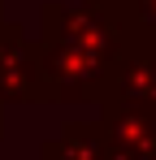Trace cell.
<instances>
[{
	"label": "cell",
	"instance_id": "obj_1",
	"mask_svg": "<svg viewBox=\"0 0 156 160\" xmlns=\"http://www.w3.org/2000/svg\"><path fill=\"white\" fill-rule=\"evenodd\" d=\"M130 26L96 4H44V35H39V65L48 100L70 104H104L113 95V69Z\"/></svg>",
	"mask_w": 156,
	"mask_h": 160
},
{
	"label": "cell",
	"instance_id": "obj_2",
	"mask_svg": "<svg viewBox=\"0 0 156 160\" xmlns=\"http://www.w3.org/2000/svg\"><path fill=\"white\" fill-rule=\"evenodd\" d=\"M104 160H156V100H104Z\"/></svg>",
	"mask_w": 156,
	"mask_h": 160
},
{
	"label": "cell",
	"instance_id": "obj_3",
	"mask_svg": "<svg viewBox=\"0 0 156 160\" xmlns=\"http://www.w3.org/2000/svg\"><path fill=\"white\" fill-rule=\"evenodd\" d=\"M0 100H48L44 87V65H39V43L26 39L18 22L0 26Z\"/></svg>",
	"mask_w": 156,
	"mask_h": 160
},
{
	"label": "cell",
	"instance_id": "obj_4",
	"mask_svg": "<svg viewBox=\"0 0 156 160\" xmlns=\"http://www.w3.org/2000/svg\"><path fill=\"white\" fill-rule=\"evenodd\" d=\"M113 95L122 100H156V43L148 35L130 30L117 69H113Z\"/></svg>",
	"mask_w": 156,
	"mask_h": 160
},
{
	"label": "cell",
	"instance_id": "obj_5",
	"mask_svg": "<svg viewBox=\"0 0 156 160\" xmlns=\"http://www.w3.org/2000/svg\"><path fill=\"white\" fill-rule=\"evenodd\" d=\"M44 160H104L100 121H65L56 138L44 143Z\"/></svg>",
	"mask_w": 156,
	"mask_h": 160
},
{
	"label": "cell",
	"instance_id": "obj_6",
	"mask_svg": "<svg viewBox=\"0 0 156 160\" xmlns=\"http://www.w3.org/2000/svg\"><path fill=\"white\" fill-rule=\"evenodd\" d=\"M126 22L156 43V0H126Z\"/></svg>",
	"mask_w": 156,
	"mask_h": 160
},
{
	"label": "cell",
	"instance_id": "obj_7",
	"mask_svg": "<svg viewBox=\"0 0 156 160\" xmlns=\"http://www.w3.org/2000/svg\"><path fill=\"white\" fill-rule=\"evenodd\" d=\"M87 4H96V9H108V13H117L122 22H126V0H87ZM130 26V22H126Z\"/></svg>",
	"mask_w": 156,
	"mask_h": 160
},
{
	"label": "cell",
	"instance_id": "obj_8",
	"mask_svg": "<svg viewBox=\"0 0 156 160\" xmlns=\"http://www.w3.org/2000/svg\"><path fill=\"white\" fill-rule=\"evenodd\" d=\"M0 134H4V100H0Z\"/></svg>",
	"mask_w": 156,
	"mask_h": 160
}]
</instances>
